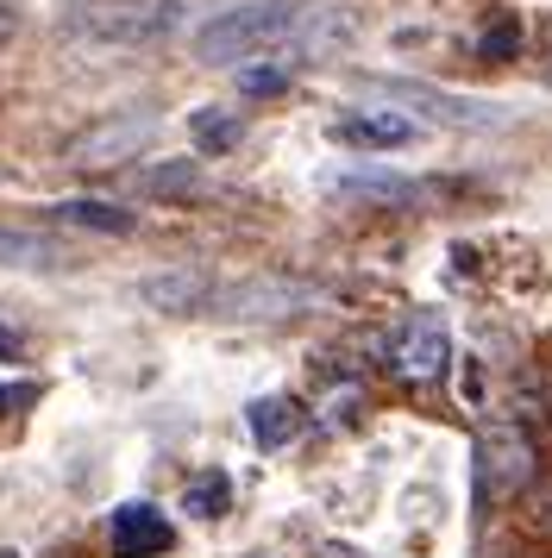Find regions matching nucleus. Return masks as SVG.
<instances>
[{
    "mask_svg": "<svg viewBox=\"0 0 552 558\" xmlns=\"http://www.w3.org/2000/svg\"><path fill=\"white\" fill-rule=\"evenodd\" d=\"M358 32V13L351 7H333V0H232L214 20H201L189 51L207 70H245L257 57H308L333 51Z\"/></svg>",
    "mask_w": 552,
    "mask_h": 558,
    "instance_id": "nucleus-1",
    "label": "nucleus"
},
{
    "mask_svg": "<svg viewBox=\"0 0 552 558\" xmlns=\"http://www.w3.org/2000/svg\"><path fill=\"white\" fill-rule=\"evenodd\" d=\"M182 20H189V0H70L63 7V32L107 51L164 45Z\"/></svg>",
    "mask_w": 552,
    "mask_h": 558,
    "instance_id": "nucleus-2",
    "label": "nucleus"
},
{
    "mask_svg": "<svg viewBox=\"0 0 552 558\" xmlns=\"http://www.w3.org/2000/svg\"><path fill=\"white\" fill-rule=\"evenodd\" d=\"M383 352H389V371H396L401 383L433 389V383H446V371H452V332L433 307H421V314H408V320L389 332Z\"/></svg>",
    "mask_w": 552,
    "mask_h": 558,
    "instance_id": "nucleus-3",
    "label": "nucleus"
},
{
    "mask_svg": "<svg viewBox=\"0 0 552 558\" xmlns=\"http://www.w3.org/2000/svg\"><path fill=\"white\" fill-rule=\"evenodd\" d=\"M151 138H157V113H107L88 132H75L70 145H63V157L82 163V170H113V163L145 151Z\"/></svg>",
    "mask_w": 552,
    "mask_h": 558,
    "instance_id": "nucleus-4",
    "label": "nucleus"
},
{
    "mask_svg": "<svg viewBox=\"0 0 552 558\" xmlns=\"http://www.w3.org/2000/svg\"><path fill=\"white\" fill-rule=\"evenodd\" d=\"M383 95H389V107H415L421 120H433V126H452V132H490V126H508L502 101H477V95H446V88H427V82H389Z\"/></svg>",
    "mask_w": 552,
    "mask_h": 558,
    "instance_id": "nucleus-5",
    "label": "nucleus"
},
{
    "mask_svg": "<svg viewBox=\"0 0 552 558\" xmlns=\"http://www.w3.org/2000/svg\"><path fill=\"white\" fill-rule=\"evenodd\" d=\"M326 138L346 145V151H401V145L421 138V120L408 107H351L326 126Z\"/></svg>",
    "mask_w": 552,
    "mask_h": 558,
    "instance_id": "nucleus-6",
    "label": "nucleus"
},
{
    "mask_svg": "<svg viewBox=\"0 0 552 558\" xmlns=\"http://www.w3.org/2000/svg\"><path fill=\"white\" fill-rule=\"evenodd\" d=\"M220 314H245V320H276V314H308L321 302V289L308 282H289V277H251V282H232V289H214Z\"/></svg>",
    "mask_w": 552,
    "mask_h": 558,
    "instance_id": "nucleus-7",
    "label": "nucleus"
},
{
    "mask_svg": "<svg viewBox=\"0 0 552 558\" xmlns=\"http://www.w3.org/2000/svg\"><path fill=\"white\" fill-rule=\"evenodd\" d=\"M527 471H533V446H527V433H515V427H490L483 433V446H477V489H483L490 502H508V496L527 483Z\"/></svg>",
    "mask_w": 552,
    "mask_h": 558,
    "instance_id": "nucleus-8",
    "label": "nucleus"
},
{
    "mask_svg": "<svg viewBox=\"0 0 552 558\" xmlns=\"http://www.w3.org/2000/svg\"><path fill=\"white\" fill-rule=\"evenodd\" d=\"M107 539H113V558H164L176 546V527L164 521V508L120 502L107 521Z\"/></svg>",
    "mask_w": 552,
    "mask_h": 558,
    "instance_id": "nucleus-9",
    "label": "nucleus"
},
{
    "mask_svg": "<svg viewBox=\"0 0 552 558\" xmlns=\"http://www.w3.org/2000/svg\"><path fill=\"white\" fill-rule=\"evenodd\" d=\"M132 189H139L145 202H182V195L201 189V157H157V163H145V170L132 177Z\"/></svg>",
    "mask_w": 552,
    "mask_h": 558,
    "instance_id": "nucleus-10",
    "label": "nucleus"
},
{
    "mask_svg": "<svg viewBox=\"0 0 552 558\" xmlns=\"http://www.w3.org/2000/svg\"><path fill=\"white\" fill-rule=\"evenodd\" d=\"M239 138H245V113L239 107H195L189 113V145H195V157L239 151Z\"/></svg>",
    "mask_w": 552,
    "mask_h": 558,
    "instance_id": "nucleus-11",
    "label": "nucleus"
},
{
    "mask_svg": "<svg viewBox=\"0 0 552 558\" xmlns=\"http://www.w3.org/2000/svg\"><path fill=\"white\" fill-rule=\"evenodd\" d=\"M139 295L151 307H164V314H189V307H214V282L201 270H170V277H151Z\"/></svg>",
    "mask_w": 552,
    "mask_h": 558,
    "instance_id": "nucleus-12",
    "label": "nucleus"
},
{
    "mask_svg": "<svg viewBox=\"0 0 552 558\" xmlns=\"http://www.w3.org/2000/svg\"><path fill=\"white\" fill-rule=\"evenodd\" d=\"M245 427L264 452H276V446H289L301 433V408L289 402V396H257V402L245 408Z\"/></svg>",
    "mask_w": 552,
    "mask_h": 558,
    "instance_id": "nucleus-13",
    "label": "nucleus"
},
{
    "mask_svg": "<svg viewBox=\"0 0 552 558\" xmlns=\"http://www.w3.org/2000/svg\"><path fill=\"white\" fill-rule=\"evenodd\" d=\"M0 264H7V270H63V264H70V252H63L57 239H45V232L0 227Z\"/></svg>",
    "mask_w": 552,
    "mask_h": 558,
    "instance_id": "nucleus-14",
    "label": "nucleus"
},
{
    "mask_svg": "<svg viewBox=\"0 0 552 558\" xmlns=\"http://www.w3.org/2000/svg\"><path fill=\"white\" fill-rule=\"evenodd\" d=\"M57 220H63V227H82V232H113V239L139 227V214H132V207L88 202V195H75V202H57Z\"/></svg>",
    "mask_w": 552,
    "mask_h": 558,
    "instance_id": "nucleus-15",
    "label": "nucleus"
},
{
    "mask_svg": "<svg viewBox=\"0 0 552 558\" xmlns=\"http://www.w3.org/2000/svg\"><path fill=\"white\" fill-rule=\"evenodd\" d=\"M296 70H301V57H257V63L239 70V95H283L296 82Z\"/></svg>",
    "mask_w": 552,
    "mask_h": 558,
    "instance_id": "nucleus-16",
    "label": "nucleus"
},
{
    "mask_svg": "<svg viewBox=\"0 0 552 558\" xmlns=\"http://www.w3.org/2000/svg\"><path fill=\"white\" fill-rule=\"evenodd\" d=\"M226 502H232V483H226L220 471H214V477H195L189 489H182V508H189L195 521H220Z\"/></svg>",
    "mask_w": 552,
    "mask_h": 558,
    "instance_id": "nucleus-17",
    "label": "nucleus"
},
{
    "mask_svg": "<svg viewBox=\"0 0 552 558\" xmlns=\"http://www.w3.org/2000/svg\"><path fill=\"white\" fill-rule=\"evenodd\" d=\"M339 195H351V202H415L421 189L401 177H339Z\"/></svg>",
    "mask_w": 552,
    "mask_h": 558,
    "instance_id": "nucleus-18",
    "label": "nucleus"
},
{
    "mask_svg": "<svg viewBox=\"0 0 552 558\" xmlns=\"http://www.w3.org/2000/svg\"><path fill=\"white\" fill-rule=\"evenodd\" d=\"M515 51H521V26H515V13H496L490 26L477 32V57H490V63H508Z\"/></svg>",
    "mask_w": 552,
    "mask_h": 558,
    "instance_id": "nucleus-19",
    "label": "nucleus"
},
{
    "mask_svg": "<svg viewBox=\"0 0 552 558\" xmlns=\"http://www.w3.org/2000/svg\"><path fill=\"white\" fill-rule=\"evenodd\" d=\"M20 26H25V13H20V0H0V51L20 38Z\"/></svg>",
    "mask_w": 552,
    "mask_h": 558,
    "instance_id": "nucleus-20",
    "label": "nucleus"
},
{
    "mask_svg": "<svg viewBox=\"0 0 552 558\" xmlns=\"http://www.w3.org/2000/svg\"><path fill=\"white\" fill-rule=\"evenodd\" d=\"M0 357H20V332H7V327H0Z\"/></svg>",
    "mask_w": 552,
    "mask_h": 558,
    "instance_id": "nucleus-21",
    "label": "nucleus"
},
{
    "mask_svg": "<svg viewBox=\"0 0 552 558\" xmlns=\"http://www.w3.org/2000/svg\"><path fill=\"white\" fill-rule=\"evenodd\" d=\"M7 402H13V389H0V414H7Z\"/></svg>",
    "mask_w": 552,
    "mask_h": 558,
    "instance_id": "nucleus-22",
    "label": "nucleus"
},
{
    "mask_svg": "<svg viewBox=\"0 0 552 558\" xmlns=\"http://www.w3.org/2000/svg\"><path fill=\"white\" fill-rule=\"evenodd\" d=\"M0 558H20V553H0Z\"/></svg>",
    "mask_w": 552,
    "mask_h": 558,
    "instance_id": "nucleus-23",
    "label": "nucleus"
}]
</instances>
